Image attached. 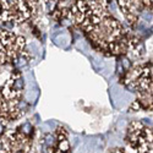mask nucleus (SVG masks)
<instances>
[{
  "label": "nucleus",
  "mask_w": 153,
  "mask_h": 153,
  "mask_svg": "<svg viewBox=\"0 0 153 153\" xmlns=\"http://www.w3.org/2000/svg\"><path fill=\"white\" fill-rule=\"evenodd\" d=\"M53 41L56 45H59L61 48H68L70 38H69V34L66 32H59V33L53 36Z\"/></svg>",
  "instance_id": "obj_1"
},
{
  "label": "nucleus",
  "mask_w": 153,
  "mask_h": 153,
  "mask_svg": "<svg viewBox=\"0 0 153 153\" xmlns=\"http://www.w3.org/2000/svg\"><path fill=\"white\" fill-rule=\"evenodd\" d=\"M30 61V56L26 53H21L16 59H15V65L17 68H25Z\"/></svg>",
  "instance_id": "obj_2"
},
{
  "label": "nucleus",
  "mask_w": 153,
  "mask_h": 153,
  "mask_svg": "<svg viewBox=\"0 0 153 153\" xmlns=\"http://www.w3.org/2000/svg\"><path fill=\"white\" fill-rule=\"evenodd\" d=\"M54 141H55V137L53 136V135H47L45 136V141H44V145L45 146H48V147H50V146H52L53 143H54Z\"/></svg>",
  "instance_id": "obj_3"
},
{
  "label": "nucleus",
  "mask_w": 153,
  "mask_h": 153,
  "mask_svg": "<svg viewBox=\"0 0 153 153\" xmlns=\"http://www.w3.org/2000/svg\"><path fill=\"white\" fill-rule=\"evenodd\" d=\"M92 64H93V68H94L96 70H102V68H103V62H102L98 58H93Z\"/></svg>",
  "instance_id": "obj_4"
},
{
  "label": "nucleus",
  "mask_w": 153,
  "mask_h": 153,
  "mask_svg": "<svg viewBox=\"0 0 153 153\" xmlns=\"http://www.w3.org/2000/svg\"><path fill=\"white\" fill-rule=\"evenodd\" d=\"M31 130H32V126H31V124L30 123H26V124H23L22 126H21V131H22V134H30L31 132Z\"/></svg>",
  "instance_id": "obj_5"
},
{
  "label": "nucleus",
  "mask_w": 153,
  "mask_h": 153,
  "mask_svg": "<svg viewBox=\"0 0 153 153\" xmlns=\"http://www.w3.org/2000/svg\"><path fill=\"white\" fill-rule=\"evenodd\" d=\"M69 149V142L68 140H64V141H60V151L61 152H65Z\"/></svg>",
  "instance_id": "obj_6"
},
{
  "label": "nucleus",
  "mask_w": 153,
  "mask_h": 153,
  "mask_svg": "<svg viewBox=\"0 0 153 153\" xmlns=\"http://www.w3.org/2000/svg\"><path fill=\"white\" fill-rule=\"evenodd\" d=\"M141 17H142V19H145V20H146L147 22H149V21L152 20V15L149 14V12H142Z\"/></svg>",
  "instance_id": "obj_7"
},
{
  "label": "nucleus",
  "mask_w": 153,
  "mask_h": 153,
  "mask_svg": "<svg viewBox=\"0 0 153 153\" xmlns=\"http://www.w3.org/2000/svg\"><path fill=\"white\" fill-rule=\"evenodd\" d=\"M86 149H87V146L81 145V146L77 147V149H76V153H86Z\"/></svg>",
  "instance_id": "obj_8"
},
{
  "label": "nucleus",
  "mask_w": 153,
  "mask_h": 153,
  "mask_svg": "<svg viewBox=\"0 0 153 153\" xmlns=\"http://www.w3.org/2000/svg\"><path fill=\"white\" fill-rule=\"evenodd\" d=\"M56 153H62V152H61V151H58V152H56Z\"/></svg>",
  "instance_id": "obj_9"
}]
</instances>
